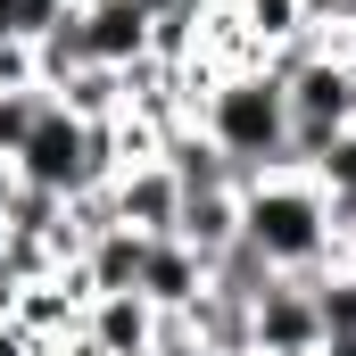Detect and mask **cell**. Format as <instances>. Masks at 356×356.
Returning a JSON list of instances; mask_svg holds the SVG:
<instances>
[{"label":"cell","mask_w":356,"mask_h":356,"mask_svg":"<svg viewBox=\"0 0 356 356\" xmlns=\"http://www.w3.org/2000/svg\"><path fill=\"white\" fill-rule=\"evenodd\" d=\"M175 241H191L207 266L241 241V191H182V216H175Z\"/></svg>","instance_id":"cell-9"},{"label":"cell","mask_w":356,"mask_h":356,"mask_svg":"<svg viewBox=\"0 0 356 356\" xmlns=\"http://www.w3.org/2000/svg\"><path fill=\"white\" fill-rule=\"evenodd\" d=\"M50 99H58L67 116H83V124H116V116H124V75H116V67H75Z\"/></svg>","instance_id":"cell-10"},{"label":"cell","mask_w":356,"mask_h":356,"mask_svg":"<svg viewBox=\"0 0 356 356\" xmlns=\"http://www.w3.org/2000/svg\"><path fill=\"white\" fill-rule=\"evenodd\" d=\"M307 290H315L323 340H356V273H348V266H332V273H315Z\"/></svg>","instance_id":"cell-12"},{"label":"cell","mask_w":356,"mask_h":356,"mask_svg":"<svg viewBox=\"0 0 356 356\" xmlns=\"http://www.w3.org/2000/svg\"><path fill=\"white\" fill-rule=\"evenodd\" d=\"M42 108H50V91H0V158H8V166H17L25 133L42 124Z\"/></svg>","instance_id":"cell-13"},{"label":"cell","mask_w":356,"mask_h":356,"mask_svg":"<svg viewBox=\"0 0 356 356\" xmlns=\"http://www.w3.org/2000/svg\"><path fill=\"white\" fill-rule=\"evenodd\" d=\"M0 356H33V340H25V332H17L8 315H0Z\"/></svg>","instance_id":"cell-15"},{"label":"cell","mask_w":356,"mask_h":356,"mask_svg":"<svg viewBox=\"0 0 356 356\" xmlns=\"http://www.w3.org/2000/svg\"><path fill=\"white\" fill-rule=\"evenodd\" d=\"M241 241L290 282H315V273L340 266V216L332 199L315 191L307 166H282V175H249L241 182Z\"/></svg>","instance_id":"cell-1"},{"label":"cell","mask_w":356,"mask_h":356,"mask_svg":"<svg viewBox=\"0 0 356 356\" xmlns=\"http://www.w3.org/2000/svg\"><path fill=\"white\" fill-rule=\"evenodd\" d=\"M108 207H116V224H133L141 241H158V232H175V216H182V182L166 175V158H141V166L108 175Z\"/></svg>","instance_id":"cell-6"},{"label":"cell","mask_w":356,"mask_h":356,"mask_svg":"<svg viewBox=\"0 0 356 356\" xmlns=\"http://www.w3.org/2000/svg\"><path fill=\"white\" fill-rule=\"evenodd\" d=\"M249 348L257 356H323V315H315V290L307 282H273L266 298L249 307Z\"/></svg>","instance_id":"cell-4"},{"label":"cell","mask_w":356,"mask_h":356,"mask_svg":"<svg viewBox=\"0 0 356 356\" xmlns=\"http://www.w3.org/2000/svg\"><path fill=\"white\" fill-rule=\"evenodd\" d=\"M191 124L241 166V182L290 166V99H282V75L273 67H224L216 83L199 91Z\"/></svg>","instance_id":"cell-2"},{"label":"cell","mask_w":356,"mask_h":356,"mask_svg":"<svg viewBox=\"0 0 356 356\" xmlns=\"http://www.w3.org/2000/svg\"><path fill=\"white\" fill-rule=\"evenodd\" d=\"M8 199H17V166L0 158V207H8Z\"/></svg>","instance_id":"cell-16"},{"label":"cell","mask_w":356,"mask_h":356,"mask_svg":"<svg viewBox=\"0 0 356 356\" xmlns=\"http://www.w3.org/2000/svg\"><path fill=\"white\" fill-rule=\"evenodd\" d=\"M141 249H149V241H141L133 224H108V232H91V241H83L75 282H83L91 298H99V290H133V282H141Z\"/></svg>","instance_id":"cell-8"},{"label":"cell","mask_w":356,"mask_h":356,"mask_svg":"<svg viewBox=\"0 0 356 356\" xmlns=\"http://www.w3.org/2000/svg\"><path fill=\"white\" fill-rule=\"evenodd\" d=\"M75 42H83L91 67H133L149 58V8L141 0H75Z\"/></svg>","instance_id":"cell-5"},{"label":"cell","mask_w":356,"mask_h":356,"mask_svg":"<svg viewBox=\"0 0 356 356\" xmlns=\"http://www.w3.org/2000/svg\"><path fill=\"white\" fill-rule=\"evenodd\" d=\"M340 266L356 273V224H348V232H340Z\"/></svg>","instance_id":"cell-17"},{"label":"cell","mask_w":356,"mask_h":356,"mask_svg":"<svg viewBox=\"0 0 356 356\" xmlns=\"http://www.w3.org/2000/svg\"><path fill=\"white\" fill-rule=\"evenodd\" d=\"M108 175H116V133L67 116V108L50 99L42 124H33L25 149H17V182H25V191H50V199H83V191H99Z\"/></svg>","instance_id":"cell-3"},{"label":"cell","mask_w":356,"mask_h":356,"mask_svg":"<svg viewBox=\"0 0 356 356\" xmlns=\"http://www.w3.org/2000/svg\"><path fill=\"white\" fill-rule=\"evenodd\" d=\"M0 91H42V67H33V42H0Z\"/></svg>","instance_id":"cell-14"},{"label":"cell","mask_w":356,"mask_h":356,"mask_svg":"<svg viewBox=\"0 0 356 356\" xmlns=\"http://www.w3.org/2000/svg\"><path fill=\"white\" fill-rule=\"evenodd\" d=\"M307 175H315V191L332 199V216H340V232H348V224H356V124L315 158V166H307Z\"/></svg>","instance_id":"cell-11"},{"label":"cell","mask_w":356,"mask_h":356,"mask_svg":"<svg viewBox=\"0 0 356 356\" xmlns=\"http://www.w3.org/2000/svg\"><path fill=\"white\" fill-rule=\"evenodd\" d=\"M158 315H191L199 307V290H207V257L191 249V241H175V232H158L149 249H141V282H133Z\"/></svg>","instance_id":"cell-7"},{"label":"cell","mask_w":356,"mask_h":356,"mask_svg":"<svg viewBox=\"0 0 356 356\" xmlns=\"http://www.w3.org/2000/svg\"><path fill=\"white\" fill-rule=\"evenodd\" d=\"M241 356H257V348H241Z\"/></svg>","instance_id":"cell-19"},{"label":"cell","mask_w":356,"mask_h":356,"mask_svg":"<svg viewBox=\"0 0 356 356\" xmlns=\"http://www.w3.org/2000/svg\"><path fill=\"white\" fill-rule=\"evenodd\" d=\"M33 356H67V348H33Z\"/></svg>","instance_id":"cell-18"}]
</instances>
